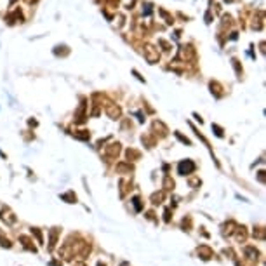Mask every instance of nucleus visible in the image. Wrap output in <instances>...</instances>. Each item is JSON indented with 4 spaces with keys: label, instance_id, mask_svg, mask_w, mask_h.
Wrapping results in <instances>:
<instances>
[{
    "label": "nucleus",
    "instance_id": "nucleus-1",
    "mask_svg": "<svg viewBox=\"0 0 266 266\" xmlns=\"http://www.w3.org/2000/svg\"><path fill=\"white\" fill-rule=\"evenodd\" d=\"M184 169H186V172H188V171H193V164H190V162H188V164H181V165H179V172H181V174H183V171Z\"/></svg>",
    "mask_w": 266,
    "mask_h": 266
}]
</instances>
